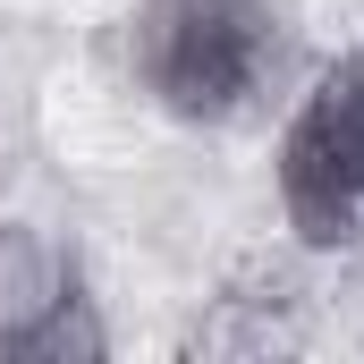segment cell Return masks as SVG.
I'll use <instances>...</instances> for the list:
<instances>
[{
	"label": "cell",
	"instance_id": "cell-4",
	"mask_svg": "<svg viewBox=\"0 0 364 364\" xmlns=\"http://www.w3.org/2000/svg\"><path fill=\"white\" fill-rule=\"evenodd\" d=\"M77 279V263L60 255V237L26 212H0V331H17L26 314H43L60 288Z\"/></svg>",
	"mask_w": 364,
	"mask_h": 364
},
{
	"label": "cell",
	"instance_id": "cell-2",
	"mask_svg": "<svg viewBox=\"0 0 364 364\" xmlns=\"http://www.w3.org/2000/svg\"><path fill=\"white\" fill-rule=\"evenodd\" d=\"M272 186L296 246L314 255L364 246V51L322 60L314 85L296 93L272 144Z\"/></svg>",
	"mask_w": 364,
	"mask_h": 364
},
{
	"label": "cell",
	"instance_id": "cell-1",
	"mask_svg": "<svg viewBox=\"0 0 364 364\" xmlns=\"http://www.w3.org/2000/svg\"><path fill=\"white\" fill-rule=\"evenodd\" d=\"M136 85L186 127H220L255 110V93L288 60L279 0H144L127 26Z\"/></svg>",
	"mask_w": 364,
	"mask_h": 364
},
{
	"label": "cell",
	"instance_id": "cell-3",
	"mask_svg": "<svg viewBox=\"0 0 364 364\" xmlns=\"http://www.w3.org/2000/svg\"><path fill=\"white\" fill-rule=\"evenodd\" d=\"M102 356H110V322H102V305L85 296V279H68L17 331H0V364H102Z\"/></svg>",
	"mask_w": 364,
	"mask_h": 364
}]
</instances>
